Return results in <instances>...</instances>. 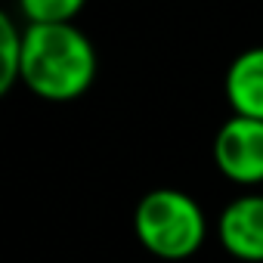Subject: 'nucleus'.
I'll list each match as a JSON object with an SVG mask.
<instances>
[{
  "instance_id": "4",
  "label": "nucleus",
  "mask_w": 263,
  "mask_h": 263,
  "mask_svg": "<svg viewBox=\"0 0 263 263\" xmlns=\"http://www.w3.org/2000/svg\"><path fill=\"white\" fill-rule=\"evenodd\" d=\"M217 235L229 257L263 263V192L229 201L220 214Z\"/></svg>"
},
{
  "instance_id": "7",
  "label": "nucleus",
  "mask_w": 263,
  "mask_h": 263,
  "mask_svg": "<svg viewBox=\"0 0 263 263\" xmlns=\"http://www.w3.org/2000/svg\"><path fill=\"white\" fill-rule=\"evenodd\" d=\"M87 0H19L28 25H71Z\"/></svg>"
},
{
  "instance_id": "6",
  "label": "nucleus",
  "mask_w": 263,
  "mask_h": 263,
  "mask_svg": "<svg viewBox=\"0 0 263 263\" xmlns=\"http://www.w3.org/2000/svg\"><path fill=\"white\" fill-rule=\"evenodd\" d=\"M22 53H25V28L13 22V16H0V90L10 93L22 81Z\"/></svg>"
},
{
  "instance_id": "2",
  "label": "nucleus",
  "mask_w": 263,
  "mask_h": 263,
  "mask_svg": "<svg viewBox=\"0 0 263 263\" xmlns=\"http://www.w3.org/2000/svg\"><path fill=\"white\" fill-rule=\"evenodd\" d=\"M137 241L158 260H186L192 257L208 235V220L201 204L171 186L152 189L140 198L134 211Z\"/></svg>"
},
{
  "instance_id": "1",
  "label": "nucleus",
  "mask_w": 263,
  "mask_h": 263,
  "mask_svg": "<svg viewBox=\"0 0 263 263\" xmlns=\"http://www.w3.org/2000/svg\"><path fill=\"white\" fill-rule=\"evenodd\" d=\"M96 50L71 25H25L22 84L47 102H71L96 81Z\"/></svg>"
},
{
  "instance_id": "5",
  "label": "nucleus",
  "mask_w": 263,
  "mask_h": 263,
  "mask_svg": "<svg viewBox=\"0 0 263 263\" xmlns=\"http://www.w3.org/2000/svg\"><path fill=\"white\" fill-rule=\"evenodd\" d=\"M223 90L232 115L263 121V47H251L229 62Z\"/></svg>"
},
{
  "instance_id": "3",
  "label": "nucleus",
  "mask_w": 263,
  "mask_h": 263,
  "mask_svg": "<svg viewBox=\"0 0 263 263\" xmlns=\"http://www.w3.org/2000/svg\"><path fill=\"white\" fill-rule=\"evenodd\" d=\"M214 164L238 186H263V121L232 115L214 137Z\"/></svg>"
}]
</instances>
